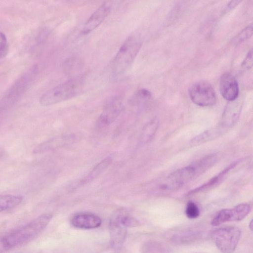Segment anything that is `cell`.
Instances as JSON below:
<instances>
[{"label": "cell", "mask_w": 253, "mask_h": 253, "mask_svg": "<svg viewBox=\"0 0 253 253\" xmlns=\"http://www.w3.org/2000/svg\"><path fill=\"white\" fill-rule=\"evenodd\" d=\"M52 217L51 213L42 214L19 229L0 237V247L2 252L33 241L44 229Z\"/></svg>", "instance_id": "obj_1"}, {"label": "cell", "mask_w": 253, "mask_h": 253, "mask_svg": "<svg viewBox=\"0 0 253 253\" xmlns=\"http://www.w3.org/2000/svg\"><path fill=\"white\" fill-rule=\"evenodd\" d=\"M84 83V76L69 79L53 87L40 97V103L43 106H50L71 99L82 91Z\"/></svg>", "instance_id": "obj_2"}, {"label": "cell", "mask_w": 253, "mask_h": 253, "mask_svg": "<svg viewBox=\"0 0 253 253\" xmlns=\"http://www.w3.org/2000/svg\"><path fill=\"white\" fill-rule=\"evenodd\" d=\"M140 39L135 35L129 36L124 41L111 63V72L113 78H118L130 67L141 45Z\"/></svg>", "instance_id": "obj_3"}, {"label": "cell", "mask_w": 253, "mask_h": 253, "mask_svg": "<svg viewBox=\"0 0 253 253\" xmlns=\"http://www.w3.org/2000/svg\"><path fill=\"white\" fill-rule=\"evenodd\" d=\"M240 229L236 226H226L215 230L212 238L218 249L222 253H232L241 238Z\"/></svg>", "instance_id": "obj_4"}, {"label": "cell", "mask_w": 253, "mask_h": 253, "mask_svg": "<svg viewBox=\"0 0 253 253\" xmlns=\"http://www.w3.org/2000/svg\"><path fill=\"white\" fill-rule=\"evenodd\" d=\"M191 100L197 105L209 106L214 104L216 97L211 84L205 81H199L193 83L189 88Z\"/></svg>", "instance_id": "obj_5"}, {"label": "cell", "mask_w": 253, "mask_h": 253, "mask_svg": "<svg viewBox=\"0 0 253 253\" xmlns=\"http://www.w3.org/2000/svg\"><path fill=\"white\" fill-rule=\"evenodd\" d=\"M126 211L123 209L116 211L110 220V244L114 249H119L122 247L126 237L127 227L123 220Z\"/></svg>", "instance_id": "obj_6"}, {"label": "cell", "mask_w": 253, "mask_h": 253, "mask_svg": "<svg viewBox=\"0 0 253 253\" xmlns=\"http://www.w3.org/2000/svg\"><path fill=\"white\" fill-rule=\"evenodd\" d=\"M251 206L247 203L240 204L231 209L219 211L211 221L212 226H218L229 221H239L250 213Z\"/></svg>", "instance_id": "obj_7"}, {"label": "cell", "mask_w": 253, "mask_h": 253, "mask_svg": "<svg viewBox=\"0 0 253 253\" xmlns=\"http://www.w3.org/2000/svg\"><path fill=\"white\" fill-rule=\"evenodd\" d=\"M197 173L193 165L179 169L169 174L161 185L164 190H174L193 179Z\"/></svg>", "instance_id": "obj_8"}, {"label": "cell", "mask_w": 253, "mask_h": 253, "mask_svg": "<svg viewBox=\"0 0 253 253\" xmlns=\"http://www.w3.org/2000/svg\"><path fill=\"white\" fill-rule=\"evenodd\" d=\"M122 107V101L120 98L116 96L110 99L98 119V126H105L113 123L120 115Z\"/></svg>", "instance_id": "obj_9"}, {"label": "cell", "mask_w": 253, "mask_h": 253, "mask_svg": "<svg viewBox=\"0 0 253 253\" xmlns=\"http://www.w3.org/2000/svg\"><path fill=\"white\" fill-rule=\"evenodd\" d=\"M111 9L109 2H104L90 16L85 23L81 33L85 35L97 28L109 14Z\"/></svg>", "instance_id": "obj_10"}, {"label": "cell", "mask_w": 253, "mask_h": 253, "mask_svg": "<svg viewBox=\"0 0 253 253\" xmlns=\"http://www.w3.org/2000/svg\"><path fill=\"white\" fill-rule=\"evenodd\" d=\"M219 89L223 97L229 101H233L237 98L239 94L238 84L232 74L226 72L221 75Z\"/></svg>", "instance_id": "obj_11"}, {"label": "cell", "mask_w": 253, "mask_h": 253, "mask_svg": "<svg viewBox=\"0 0 253 253\" xmlns=\"http://www.w3.org/2000/svg\"><path fill=\"white\" fill-rule=\"evenodd\" d=\"M76 136L74 134H63L55 136L36 147L34 153H40L51 151L74 143Z\"/></svg>", "instance_id": "obj_12"}, {"label": "cell", "mask_w": 253, "mask_h": 253, "mask_svg": "<svg viewBox=\"0 0 253 253\" xmlns=\"http://www.w3.org/2000/svg\"><path fill=\"white\" fill-rule=\"evenodd\" d=\"M101 219L97 215L89 212H81L74 215L71 219L72 225L77 228L90 229L99 227Z\"/></svg>", "instance_id": "obj_13"}, {"label": "cell", "mask_w": 253, "mask_h": 253, "mask_svg": "<svg viewBox=\"0 0 253 253\" xmlns=\"http://www.w3.org/2000/svg\"><path fill=\"white\" fill-rule=\"evenodd\" d=\"M201 233L198 229H185L173 233L170 240L177 245H186L196 241L201 237Z\"/></svg>", "instance_id": "obj_14"}, {"label": "cell", "mask_w": 253, "mask_h": 253, "mask_svg": "<svg viewBox=\"0 0 253 253\" xmlns=\"http://www.w3.org/2000/svg\"><path fill=\"white\" fill-rule=\"evenodd\" d=\"M84 64L82 60L77 57L73 56L65 60L63 64V72L69 79L79 77L83 69Z\"/></svg>", "instance_id": "obj_15"}, {"label": "cell", "mask_w": 253, "mask_h": 253, "mask_svg": "<svg viewBox=\"0 0 253 253\" xmlns=\"http://www.w3.org/2000/svg\"><path fill=\"white\" fill-rule=\"evenodd\" d=\"M112 161V159L110 157L102 160L80 181L79 184L82 186L91 182L107 169L111 164Z\"/></svg>", "instance_id": "obj_16"}, {"label": "cell", "mask_w": 253, "mask_h": 253, "mask_svg": "<svg viewBox=\"0 0 253 253\" xmlns=\"http://www.w3.org/2000/svg\"><path fill=\"white\" fill-rule=\"evenodd\" d=\"M238 161L234 162L226 168L224 170L218 173L216 176L210 179L208 182L203 185L197 187L189 193V194H195L205 190L211 188L219 184L224 178L225 175L231 171V170L238 165Z\"/></svg>", "instance_id": "obj_17"}, {"label": "cell", "mask_w": 253, "mask_h": 253, "mask_svg": "<svg viewBox=\"0 0 253 253\" xmlns=\"http://www.w3.org/2000/svg\"><path fill=\"white\" fill-rule=\"evenodd\" d=\"M141 253H172L168 245L158 241L149 240L144 242L141 247Z\"/></svg>", "instance_id": "obj_18"}, {"label": "cell", "mask_w": 253, "mask_h": 253, "mask_svg": "<svg viewBox=\"0 0 253 253\" xmlns=\"http://www.w3.org/2000/svg\"><path fill=\"white\" fill-rule=\"evenodd\" d=\"M23 197L19 195H0V213L13 209L21 204Z\"/></svg>", "instance_id": "obj_19"}, {"label": "cell", "mask_w": 253, "mask_h": 253, "mask_svg": "<svg viewBox=\"0 0 253 253\" xmlns=\"http://www.w3.org/2000/svg\"><path fill=\"white\" fill-rule=\"evenodd\" d=\"M226 129L220 125L216 127L209 129L201 133L199 135L194 137L191 140V143L193 144L202 143L208 141L212 140L214 138L221 135L225 132Z\"/></svg>", "instance_id": "obj_20"}, {"label": "cell", "mask_w": 253, "mask_h": 253, "mask_svg": "<svg viewBox=\"0 0 253 253\" xmlns=\"http://www.w3.org/2000/svg\"><path fill=\"white\" fill-rule=\"evenodd\" d=\"M159 126V121L157 119H153L148 122L143 127L140 139L143 143H147L150 141L154 136Z\"/></svg>", "instance_id": "obj_21"}, {"label": "cell", "mask_w": 253, "mask_h": 253, "mask_svg": "<svg viewBox=\"0 0 253 253\" xmlns=\"http://www.w3.org/2000/svg\"><path fill=\"white\" fill-rule=\"evenodd\" d=\"M151 92L146 89H140L136 92L131 99V103L137 104L149 99L151 98Z\"/></svg>", "instance_id": "obj_22"}, {"label": "cell", "mask_w": 253, "mask_h": 253, "mask_svg": "<svg viewBox=\"0 0 253 253\" xmlns=\"http://www.w3.org/2000/svg\"><path fill=\"white\" fill-rule=\"evenodd\" d=\"M185 214L190 219L197 218L200 214V210L197 205L193 201H189L186 207Z\"/></svg>", "instance_id": "obj_23"}, {"label": "cell", "mask_w": 253, "mask_h": 253, "mask_svg": "<svg viewBox=\"0 0 253 253\" xmlns=\"http://www.w3.org/2000/svg\"><path fill=\"white\" fill-rule=\"evenodd\" d=\"M8 44L4 34L0 32V59L5 57L8 53Z\"/></svg>", "instance_id": "obj_24"}, {"label": "cell", "mask_w": 253, "mask_h": 253, "mask_svg": "<svg viewBox=\"0 0 253 253\" xmlns=\"http://www.w3.org/2000/svg\"><path fill=\"white\" fill-rule=\"evenodd\" d=\"M252 24L248 26L244 29L234 39V42L236 43L242 42L245 40L249 38L252 35Z\"/></svg>", "instance_id": "obj_25"}, {"label": "cell", "mask_w": 253, "mask_h": 253, "mask_svg": "<svg viewBox=\"0 0 253 253\" xmlns=\"http://www.w3.org/2000/svg\"><path fill=\"white\" fill-rule=\"evenodd\" d=\"M252 227H253V220H252L249 223V228L250 229L252 230Z\"/></svg>", "instance_id": "obj_26"}, {"label": "cell", "mask_w": 253, "mask_h": 253, "mask_svg": "<svg viewBox=\"0 0 253 253\" xmlns=\"http://www.w3.org/2000/svg\"><path fill=\"white\" fill-rule=\"evenodd\" d=\"M3 151L0 148V158L3 155Z\"/></svg>", "instance_id": "obj_27"}]
</instances>
